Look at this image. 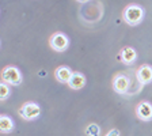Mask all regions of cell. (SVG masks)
Returning <instances> with one entry per match:
<instances>
[{"mask_svg":"<svg viewBox=\"0 0 152 136\" xmlns=\"http://www.w3.org/2000/svg\"><path fill=\"white\" fill-rule=\"evenodd\" d=\"M145 16V11L140 4L132 3L128 4L122 11V19L124 22L129 26H137L142 22V19Z\"/></svg>","mask_w":152,"mask_h":136,"instance_id":"cell-1","label":"cell"},{"mask_svg":"<svg viewBox=\"0 0 152 136\" xmlns=\"http://www.w3.org/2000/svg\"><path fill=\"white\" fill-rule=\"evenodd\" d=\"M10 95H11V86L1 82L0 83V101L4 102L6 99H8Z\"/></svg>","mask_w":152,"mask_h":136,"instance_id":"cell-13","label":"cell"},{"mask_svg":"<svg viewBox=\"0 0 152 136\" xmlns=\"http://www.w3.org/2000/svg\"><path fill=\"white\" fill-rule=\"evenodd\" d=\"M1 82L10 86H19L23 82V75L18 67L15 65H6L1 70Z\"/></svg>","mask_w":152,"mask_h":136,"instance_id":"cell-4","label":"cell"},{"mask_svg":"<svg viewBox=\"0 0 152 136\" xmlns=\"http://www.w3.org/2000/svg\"><path fill=\"white\" fill-rule=\"evenodd\" d=\"M103 136H121V132H120V129H117V128H113V129L107 131Z\"/></svg>","mask_w":152,"mask_h":136,"instance_id":"cell-14","label":"cell"},{"mask_svg":"<svg viewBox=\"0 0 152 136\" xmlns=\"http://www.w3.org/2000/svg\"><path fill=\"white\" fill-rule=\"evenodd\" d=\"M86 82H87L86 76L83 75L82 72L75 71V72L72 74V76H71L69 82H68V87L72 90H82L86 86Z\"/></svg>","mask_w":152,"mask_h":136,"instance_id":"cell-10","label":"cell"},{"mask_svg":"<svg viewBox=\"0 0 152 136\" xmlns=\"http://www.w3.org/2000/svg\"><path fill=\"white\" fill-rule=\"evenodd\" d=\"M84 133L86 136H101V127L98 124L91 123L84 128Z\"/></svg>","mask_w":152,"mask_h":136,"instance_id":"cell-12","label":"cell"},{"mask_svg":"<svg viewBox=\"0 0 152 136\" xmlns=\"http://www.w3.org/2000/svg\"><path fill=\"white\" fill-rule=\"evenodd\" d=\"M49 46L52 51L63 53L69 48V38L63 32H56L49 37Z\"/></svg>","mask_w":152,"mask_h":136,"instance_id":"cell-5","label":"cell"},{"mask_svg":"<svg viewBox=\"0 0 152 136\" xmlns=\"http://www.w3.org/2000/svg\"><path fill=\"white\" fill-rule=\"evenodd\" d=\"M120 59L124 64L126 65H132V64L136 63L137 60V52L134 48L132 46H124L120 52Z\"/></svg>","mask_w":152,"mask_h":136,"instance_id":"cell-8","label":"cell"},{"mask_svg":"<svg viewBox=\"0 0 152 136\" xmlns=\"http://www.w3.org/2000/svg\"><path fill=\"white\" fill-rule=\"evenodd\" d=\"M136 80L139 85L145 86L152 83V67L149 64H141L134 72Z\"/></svg>","mask_w":152,"mask_h":136,"instance_id":"cell-7","label":"cell"},{"mask_svg":"<svg viewBox=\"0 0 152 136\" xmlns=\"http://www.w3.org/2000/svg\"><path fill=\"white\" fill-rule=\"evenodd\" d=\"M134 114L144 123L152 121V104L149 101H140L134 108Z\"/></svg>","mask_w":152,"mask_h":136,"instance_id":"cell-6","label":"cell"},{"mask_svg":"<svg viewBox=\"0 0 152 136\" xmlns=\"http://www.w3.org/2000/svg\"><path fill=\"white\" fill-rule=\"evenodd\" d=\"M15 128V123L10 116L7 114H1L0 116V132L7 135V133H11Z\"/></svg>","mask_w":152,"mask_h":136,"instance_id":"cell-11","label":"cell"},{"mask_svg":"<svg viewBox=\"0 0 152 136\" xmlns=\"http://www.w3.org/2000/svg\"><path fill=\"white\" fill-rule=\"evenodd\" d=\"M72 74H73V71L68 65H60V67H57L56 71H54V78H56V80L58 83L68 85Z\"/></svg>","mask_w":152,"mask_h":136,"instance_id":"cell-9","label":"cell"},{"mask_svg":"<svg viewBox=\"0 0 152 136\" xmlns=\"http://www.w3.org/2000/svg\"><path fill=\"white\" fill-rule=\"evenodd\" d=\"M128 72H117L111 79V87L117 94L120 95H126L130 91V78L126 75Z\"/></svg>","mask_w":152,"mask_h":136,"instance_id":"cell-3","label":"cell"},{"mask_svg":"<svg viewBox=\"0 0 152 136\" xmlns=\"http://www.w3.org/2000/svg\"><path fill=\"white\" fill-rule=\"evenodd\" d=\"M18 114L25 121H34L41 116V106L34 101H27L18 109Z\"/></svg>","mask_w":152,"mask_h":136,"instance_id":"cell-2","label":"cell"}]
</instances>
